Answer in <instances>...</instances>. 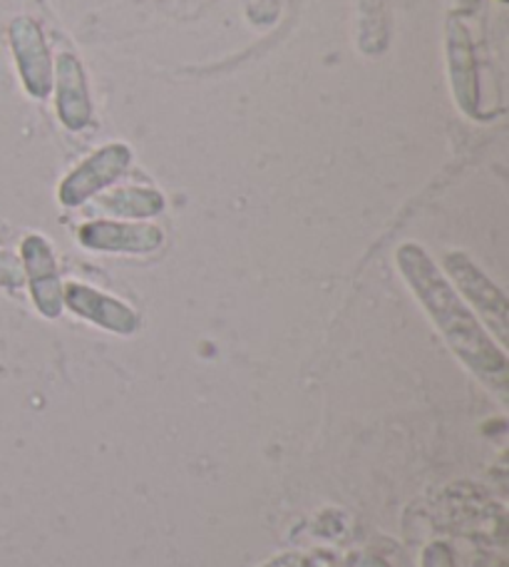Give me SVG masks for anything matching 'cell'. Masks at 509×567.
Segmentation results:
<instances>
[{
	"label": "cell",
	"mask_w": 509,
	"mask_h": 567,
	"mask_svg": "<svg viewBox=\"0 0 509 567\" xmlns=\"http://www.w3.org/2000/svg\"><path fill=\"white\" fill-rule=\"evenodd\" d=\"M395 261L407 287L413 289L415 299L423 303L427 317L433 319L437 331L443 333L447 347L453 349L457 359L480 379L487 389L509 399V361L507 353L495 343L490 331L477 321L475 313L467 307L465 299L455 291V287L443 275V269L427 257L420 245L407 241L395 251Z\"/></svg>",
	"instance_id": "1"
},
{
	"label": "cell",
	"mask_w": 509,
	"mask_h": 567,
	"mask_svg": "<svg viewBox=\"0 0 509 567\" xmlns=\"http://www.w3.org/2000/svg\"><path fill=\"white\" fill-rule=\"evenodd\" d=\"M443 267L447 277L455 281V291L463 293L467 303H472L487 323V329L495 333L500 347L505 349L509 339V303L505 291L495 281H490V277L463 251H447Z\"/></svg>",
	"instance_id": "2"
},
{
	"label": "cell",
	"mask_w": 509,
	"mask_h": 567,
	"mask_svg": "<svg viewBox=\"0 0 509 567\" xmlns=\"http://www.w3.org/2000/svg\"><path fill=\"white\" fill-rule=\"evenodd\" d=\"M132 162V150L122 142H112V145L100 147L95 155H90L85 162L70 172L63 179V185L58 189L60 205L63 207H80L85 205L90 197H95L97 192L110 187L112 182H117Z\"/></svg>",
	"instance_id": "3"
},
{
	"label": "cell",
	"mask_w": 509,
	"mask_h": 567,
	"mask_svg": "<svg viewBox=\"0 0 509 567\" xmlns=\"http://www.w3.org/2000/svg\"><path fill=\"white\" fill-rule=\"evenodd\" d=\"M20 261H23L25 281L30 287V297H33L35 309L43 313L45 319H58L63 313V284L58 275L55 251L50 241L40 235H30L20 245Z\"/></svg>",
	"instance_id": "4"
},
{
	"label": "cell",
	"mask_w": 509,
	"mask_h": 567,
	"mask_svg": "<svg viewBox=\"0 0 509 567\" xmlns=\"http://www.w3.org/2000/svg\"><path fill=\"white\" fill-rule=\"evenodd\" d=\"M77 241L85 249L112 251V255H149L165 241L162 229L147 221L97 219L80 227Z\"/></svg>",
	"instance_id": "5"
},
{
	"label": "cell",
	"mask_w": 509,
	"mask_h": 567,
	"mask_svg": "<svg viewBox=\"0 0 509 567\" xmlns=\"http://www.w3.org/2000/svg\"><path fill=\"white\" fill-rule=\"evenodd\" d=\"M63 303L75 313V317L85 319L90 323H97L100 329L120 333V337H129L139 329L137 311L127 307L110 293H102L87 284L70 281L63 287Z\"/></svg>",
	"instance_id": "6"
},
{
	"label": "cell",
	"mask_w": 509,
	"mask_h": 567,
	"mask_svg": "<svg viewBox=\"0 0 509 567\" xmlns=\"http://www.w3.org/2000/svg\"><path fill=\"white\" fill-rule=\"evenodd\" d=\"M10 48L15 53V63L28 93L40 100L53 93V58H50L43 33L33 20H15L10 28Z\"/></svg>",
	"instance_id": "7"
},
{
	"label": "cell",
	"mask_w": 509,
	"mask_h": 567,
	"mask_svg": "<svg viewBox=\"0 0 509 567\" xmlns=\"http://www.w3.org/2000/svg\"><path fill=\"white\" fill-rule=\"evenodd\" d=\"M55 97L58 115L67 130H83L93 120V100L87 93V80L80 60L70 53L55 60Z\"/></svg>",
	"instance_id": "8"
},
{
	"label": "cell",
	"mask_w": 509,
	"mask_h": 567,
	"mask_svg": "<svg viewBox=\"0 0 509 567\" xmlns=\"http://www.w3.org/2000/svg\"><path fill=\"white\" fill-rule=\"evenodd\" d=\"M447 68H450V83L457 105L465 115L477 117V70L472 58V45L467 30L453 20L447 25Z\"/></svg>",
	"instance_id": "9"
},
{
	"label": "cell",
	"mask_w": 509,
	"mask_h": 567,
	"mask_svg": "<svg viewBox=\"0 0 509 567\" xmlns=\"http://www.w3.org/2000/svg\"><path fill=\"white\" fill-rule=\"evenodd\" d=\"M97 205L112 217H125L132 221L157 217L165 209V197L152 187H125L100 197Z\"/></svg>",
	"instance_id": "10"
},
{
	"label": "cell",
	"mask_w": 509,
	"mask_h": 567,
	"mask_svg": "<svg viewBox=\"0 0 509 567\" xmlns=\"http://www.w3.org/2000/svg\"><path fill=\"white\" fill-rule=\"evenodd\" d=\"M25 284V271H23V261H20L15 255L0 249V287L3 289H20Z\"/></svg>",
	"instance_id": "11"
},
{
	"label": "cell",
	"mask_w": 509,
	"mask_h": 567,
	"mask_svg": "<svg viewBox=\"0 0 509 567\" xmlns=\"http://www.w3.org/2000/svg\"><path fill=\"white\" fill-rule=\"evenodd\" d=\"M423 567H455L453 550L445 543H430L423 550Z\"/></svg>",
	"instance_id": "12"
},
{
	"label": "cell",
	"mask_w": 509,
	"mask_h": 567,
	"mask_svg": "<svg viewBox=\"0 0 509 567\" xmlns=\"http://www.w3.org/2000/svg\"><path fill=\"white\" fill-rule=\"evenodd\" d=\"M355 567H391V565L381 558H375V555H363Z\"/></svg>",
	"instance_id": "13"
}]
</instances>
